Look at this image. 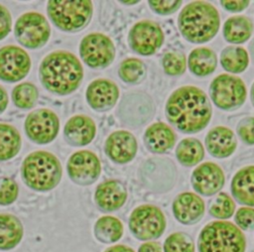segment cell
I'll return each instance as SVG.
<instances>
[{
  "mask_svg": "<svg viewBox=\"0 0 254 252\" xmlns=\"http://www.w3.org/2000/svg\"><path fill=\"white\" fill-rule=\"evenodd\" d=\"M115 54L116 51L113 42L103 34H88L80 42V58L92 68H104L108 66L113 62Z\"/></svg>",
  "mask_w": 254,
  "mask_h": 252,
  "instance_id": "obj_10",
  "label": "cell"
},
{
  "mask_svg": "<svg viewBox=\"0 0 254 252\" xmlns=\"http://www.w3.org/2000/svg\"><path fill=\"white\" fill-rule=\"evenodd\" d=\"M24 229L21 221L12 214H0V250H11L22 240Z\"/></svg>",
  "mask_w": 254,
  "mask_h": 252,
  "instance_id": "obj_24",
  "label": "cell"
},
{
  "mask_svg": "<svg viewBox=\"0 0 254 252\" xmlns=\"http://www.w3.org/2000/svg\"><path fill=\"white\" fill-rule=\"evenodd\" d=\"M251 96H252V102H253V105H254V84H253L252 89H251Z\"/></svg>",
  "mask_w": 254,
  "mask_h": 252,
  "instance_id": "obj_46",
  "label": "cell"
},
{
  "mask_svg": "<svg viewBox=\"0 0 254 252\" xmlns=\"http://www.w3.org/2000/svg\"><path fill=\"white\" fill-rule=\"evenodd\" d=\"M138 252H163L162 247L157 242H146L143 243L140 247Z\"/></svg>",
  "mask_w": 254,
  "mask_h": 252,
  "instance_id": "obj_42",
  "label": "cell"
},
{
  "mask_svg": "<svg viewBox=\"0 0 254 252\" xmlns=\"http://www.w3.org/2000/svg\"><path fill=\"white\" fill-rule=\"evenodd\" d=\"M182 4V1H149L150 8L160 15H169L176 12Z\"/></svg>",
  "mask_w": 254,
  "mask_h": 252,
  "instance_id": "obj_39",
  "label": "cell"
},
{
  "mask_svg": "<svg viewBox=\"0 0 254 252\" xmlns=\"http://www.w3.org/2000/svg\"><path fill=\"white\" fill-rule=\"evenodd\" d=\"M22 178L32 189L48 191L61 182L63 170L59 159L52 153L36 151L29 154L22 164Z\"/></svg>",
  "mask_w": 254,
  "mask_h": 252,
  "instance_id": "obj_4",
  "label": "cell"
},
{
  "mask_svg": "<svg viewBox=\"0 0 254 252\" xmlns=\"http://www.w3.org/2000/svg\"><path fill=\"white\" fill-rule=\"evenodd\" d=\"M176 141L174 131L165 123L157 122L150 125L144 134V142L149 151L164 153L170 150Z\"/></svg>",
  "mask_w": 254,
  "mask_h": 252,
  "instance_id": "obj_22",
  "label": "cell"
},
{
  "mask_svg": "<svg viewBox=\"0 0 254 252\" xmlns=\"http://www.w3.org/2000/svg\"><path fill=\"white\" fill-rule=\"evenodd\" d=\"M165 252H194L192 239L186 233L176 232L171 234L164 243Z\"/></svg>",
  "mask_w": 254,
  "mask_h": 252,
  "instance_id": "obj_34",
  "label": "cell"
},
{
  "mask_svg": "<svg viewBox=\"0 0 254 252\" xmlns=\"http://www.w3.org/2000/svg\"><path fill=\"white\" fill-rule=\"evenodd\" d=\"M219 15L209 3L195 1L188 4L179 15L178 25L183 37L191 43L211 40L219 29Z\"/></svg>",
  "mask_w": 254,
  "mask_h": 252,
  "instance_id": "obj_3",
  "label": "cell"
},
{
  "mask_svg": "<svg viewBox=\"0 0 254 252\" xmlns=\"http://www.w3.org/2000/svg\"><path fill=\"white\" fill-rule=\"evenodd\" d=\"M104 252H135V251L126 245L118 244V245H114L107 248Z\"/></svg>",
  "mask_w": 254,
  "mask_h": 252,
  "instance_id": "obj_44",
  "label": "cell"
},
{
  "mask_svg": "<svg viewBox=\"0 0 254 252\" xmlns=\"http://www.w3.org/2000/svg\"><path fill=\"white\" fill-rule=\"evenodd\" d=\"M250 51H251L252 57H253V59H254V41L250 44Z\"/></svg>",
  "mask_w": 254,
  "mask_h": 252,
  "instance_id": "obj_45",
  "label": "cell"
},
{
  "mask_svg": "<svg viewBox=\"0 0 254 252\" xmlns=\"http://www.w3.org/2000/svg\"><path fill=\"white\" fill-rule=\"evenodd\" d=\"M207 151L215 158L229 157L236 148L237 142L234 133L222 126H217L209 130L205 138Z\"/></svg>",
  "mask_w": 254,
  "mask_h": 252,
  "instance_id": "obj_21",
  "label": "cell"
},
{
  "mask_svg": "<svg viewBox=\"0 0 254 252\" xmlns=\"http://www.w3.org/2000/svg\"><path fill=\"white\" fill-rule=\"evenodd\" d=\"M163 67L169 75H180L186 70V57L182 53L170 52L163 57Z\"/></svg>",
  "mask_w": 254,
  "mask_h": 252,
  "instance_id": "obj_35",
  "label": "cell"
},
{
  "mask_svg": "<svg viewBox=\"0 0 254 252\" xmlns=\"http://www.w3.org/2000/svg\"><path fill=\"white\" fill-rule=\"evenodd\" d=\"M18 43L28 49H39L46 45L51 35L50 24L38 12H28L18 18L14 28Z\"/></svg>",
  "mask_w": 254,
  "mask_h": 252,
  "instance_id": "obj_8",
  "label": "cell"
},
{
  "mask_svg": "<svg viewBox=\"0 0 254 252\" xmlns=\"http://www.w3.org/2000/svg\"><path fill=\"white\" fill-rule=\"evenodd\" d=\"M127 199L125 187L116 180H108L101 183L95 190L94 200L103 211H114L119 209Z\"/></svg>",
  "mask_w": 254,
  "mask_h": 252,
  "instance_id": "obj_18",
  "label": "cell"
},
{
  "mask_svg": "<svg viewBox=\"0 0 254 252\" xmlns=\"http://www.w3.org/2000/svg\"><path fill=\"white\" fill-rule=\"evenodd\" d=\"M8 104V95L3 87L0 86V114L4 112Z\"/></svg>",
  "mask_w": 254,
  "mask_h": 252,
  "instance_id": "obj_43",
  "label": "cell"
},
{
  "mask_svg": "<svg viewBox=\"0 0 254 252\" xmlns=\"http://www.w3.org/2000/svg\"><path fill=\"white\" fill-rule=\"evenodd\" d=\"M168 120L185 133L203 129L211 117V106L205 93L195 86H183L175 90L166 104Z\"/></svg>",
  "mask_w": 254,
  "mask_h": 252,
  "instance_id": "obj_1",
  "label": "cell"
},
{
  "mask_svg": "<svg viewBox=\"0 0 254 252\" xmlns=\"http://www.w3.org/2000/svg\"><path fill=\"white\" fill-rule=\"evenodd\" d=\"M19 188L17 183L9 178L0 179V205L13 203L18 196Z\"/></svg>",
  "mask_w": 254,
  "mask_h": 252,
  "instance_id": "obj_36",
  "label": "cell"
},
{
  "mask_svg": "<svg viewBox=\"0 0 254 252\" xmlns=\"http://www.w3.org/2000/svg\"><path fill=\"white\" fill-rule=\"evenodd\" d=\"M220 62L223 68L227 71L239 73L246 69L249 59L245 49L237 46H229L222 51Z\"/></svg>",
  "mask_w": 254,
  "mask_h": 252,
  "instance_id": "obj_30",
  "label": "cell"
},
{
  "mask_svg": "<svg viewBox=\"0 0 254 252\" xmlns=\"http://www.w3.org/2000/svg\"><path fill=\"white\" fill-rule=\"evenodd\" d=\"M96 133L94 121L86 115H75L68 119L64 129L66 142L72 146L80 147L89 144Z\"/></svg>",
  "mask_w": 254,
  "mask_h": 252,
  "instance_id": "obj_20",
  "label": "cell"
},
{
  "mask_svg": "<svg viewBox=\"0 0 254 252\" xmlns=\"http://www.w3.org/2000/svg\"><path fill=\"white\" fill-rule=\"evenodd\" d=\"M209 93L217 107L231 110L239 107L245 101L246 87L239 77L223 73L212 80Z\"/></svg>",
  "mask_w": 254,
  "mask_h": 252,
  "instance_id": "obj_9",
  "label": "cell"
},
{
  "mask_svg": "<svg viewBox=\"0 0 254 252\" xmlns=\"http://www.w3.org/2000/svg\"><path fill=\"white\" fill-rule=\"evenodd\" d=\"M217 60L213 51L200 47L194 49L189 57V66L190 71L197 76H205L214 71Z\"/></svg>",
  "mask_w": 254,
  "mask_h": 252,
  "instance_id": "obj_25",
  "label": "cell"
},
{
  "mask_svg": "<svg viewBox=\"0 0 254 252\" xmlns=\"http://www.w3.org/2000/svg\"><path fill=\"white\" fill-rule=\"evenodd\" d=\"M173 212L176 219L181 223L193 224L202 217L204 202L195 193H180L173 202Z\"/></svg>",
  "mask_w": 254,
  "mask_h": 252,
  "instance_id": "obj_19",
  "label": "cell"
},
{
  "mask_svg": "<svg viewBox=\"0 0 254 252\" xmlns=\"http://www.w3.org/2000/svg\"><path fill=\"white\" fill-rule=\"evenodd\" d=\"M191 185L195 191L203 195L218 192L224 185V174L219 166L206 162L199 165L191 175Z\"/></svg>",
  "mask_w": 254,
  "mask_h": 252,
  "instance_id": "obj_15",
  "label": "cell"
},
{
  "mask_svg": "<svg viewBox=\"0 0 254 252\" xmlns=\"http://www.w3.org/2000/svg\"><path fill=\"white\" fill-rule=\"evenodd\" d=\"M235 222L244 230H251L254 228V208L241 207L235 214Z\"/></svg>",
  "mask_w": 254,
  "mask_h": 252,
  "instance_id": "obj_37",
  "label": "cell"
},
{
  "mask_svg": "<svg viewBox=\"0 0 254 252\" xmlns=\"http://www.w3.org/2000/svg\"><path fill=\"white\" fill-rule=\"evenodd\" d=\"M237 131L240 138L247 144H254V117H246L242 119L238 126Z\"/></svg>",
  "mask_w": 254,
  "mask_h": 252,
  "instance_id": "obj_38",
  "label": "cell"
},
{
  "mask_svg": "<svg viewBox=\"0 0 254 252\" xmlns=\"http://www.w3.org/2000/svg\"><path fill=\"white\" fill-rule=\"evenodd\" d=\"M66 170L73 183L79 186H89L99 178L101 166L98 157L93 152L80 150L69 157Z\"/></svg>",
  "mask_w": 254,
  "mask_h": 252,
  "instance_id": "obj_13",
  "label": "cell"
},
{
  "mask_svg": "<svg viewBox=\"0 0 254 252\" xmlns=\"http://www.w3.org/2000/svg\"><path fill=\"white\" fill-rule=\"evenodd\" d=\"M21 149V136L12 125L0 123V161L14 158Z\"/></svg>",
  "mask_w": 254,
  "mask_h": 252,
  "instance_id": "obj_28",
  "label": "cell"
},
{
  "mask_svg": "<svg viewBox=\"0 0 254 252\" xmlns=\"http://www.w3.org/2000/svg\"><path fill=\"white\" fill-rule=\"evenodd\" d=\"M38 89L31 82H23L16 85L12 91L14 104L21 109L32 108L38 100Z\"/></svg>",
  "mask_w": 254,
  "mask_h": 252,
  "instance_id": "obj_31",
  "label": "cell"
},
{
  "mask_svg": "<svg viewBox=\"0 0 254 252\" xmlns=\"http://www.w3.org/2000/svg\"><path fill=\"white\" fill-rule=\"evenodd\" d=\"M118 73L123 81L127 83H136L144 76L145 66L138 59H127L120 63Z\"/></svg>",
  "mask_w": 254,
  "mask_h": 252,
  "instance_id": "obj_32",
  "label": "cell"
},
{
  "mask_svg": "<svg viewBox=\"0 0 254 252\" xmlns=\"http://www.w3.org/2000/svg\"><path fill=\"white\" fill-rule=\"evenodd\" d=\"M92 10V2L89 0H52L47 6L49 18L65 32H76L84 28L91 19Z\"/></svg>",
  "mask_w": 254,
  "mask_h": 252,
  "instance_id": "obj_6",
  "label": "cell"
},
{
  "mask_svg": "<svg viewBox=\"0 0 254 252\" xmlns=\"http://www.w3.org/2000/svg\"><path fill=\"white\" fill-rule=\"evenodd\" d=\"M138 1H133V2H130V1H128V2H125V1H123L122 3H124V4H136Z\"/></svg>",
  "mask_w": 254,
  "mask_h": 252,
  "instance_id": "obj_47",
  "label": "cell"
},
{
  "mask_svg": "<svg viewBox=\"0 0 254 252\" xmlns=\"http://www.w3.org/2000/svg\"><path fill=\"white\" fill-rule=\"evenodd\" d=\"M164 34L161 27L152 21L144 20L136 23L128 35L130 48L142 56L155 54L163 45Z\"/></svg>",
  "mask_w": 254,
  "mask_h": 252,
  "instance_id": "obj_12",
  "label": "cell"
},
{
  "mask_svg": "<svg viewBox=\"0 0 254 252\" xmlns=\"http://www.w3.org/2000/svg\"><path fill=\"white\" fill-rule=\"evenodd\" d=\"M12 18L8 9L0 4V40L4 39L11 31Z\"/></svg>",
  "mask_w": 254,
  "mask_h": 252,
  "instance_id": "obj_40",
  "label": "cell"
},
{
  "mask_svg": "<svg viewBox=\"0 0 254 252\" xmlns=\"http://www.w3.org/2000/svg\"><path fill=\"white\" fill-rule=\"evenodd\" d=\"M39 74L41 82L50 92L66 95L79 86L83 77V68L71 53L56 51L43 60Z\"/></svg>",
  "mask_w": 254,
  "mask_h": 252,
  "instance_id": "obj_2",
  "label": "cell"
},
{
  "mask_svg": "<svg viewBox=\"0 0 254 252\" xmlns=\"http://www.w3.org/2000/svg\"><path fill=\"white\" fill-rule=\"evenodd\" d=\"M235 209V204L232 198L225 192L218 193L212 200L209 206V213L220 219L229 218Z\"/></svg>",
  "mask_w": 254,
  "mask_h": 252,
  "instance_id": "obj_33",
  "label": "cell"
},
{
  "mask_svg": "<svg viewBox=\"0 0 254 252\" xmlns=\"http://www.w3.org/2000/svg\"><path fill=\"white\" fill-rule=\"evenodd\" d=\"M246 239L241 230L229 221L206 224L198 237L199 252H245Z\"/></svg>",
  "mask_w": 254,
  "mask_h": 252,
  "instance_id": "obj_5",
  "label": "cell"
},
{
  "mask_svg": "<svg viewBox=\"0 0 254 252\" xmlns=\"http://www.w3.org/2000/svg\"><path fill=\"white\" fill-rule=\"evenodd\" d=\"M129 228L133 236L139 240L156 239L165 231L166 218L159 207L142 204L132 211Z\"/></svg>",
  "mask_w": 254,
  "mask_h": 252,
  "instance_id": "obj_7",
  "label": "cell"
},
{
  "mask_svg": "<svg viewBox=\"0 0 254 252\" xmlns=\"http://www.w3.org/2000/svg\"><path fill=\"white\" fill-rule=\"evenodd\" d=\"M231 191L241 204L254 206V166L239 170L232 179Z\"/></svg>",
  "mask_w": 254,
  "mask_h": 252,
  "instance_id": "obj_23",
  "label": "cell"
},
{
  "mask_svg": "<svg viewBox=\"0 0 254 252\" xmlns=\"http://www.w3.org/2000/svg\"><path fill=\"white\" fill-rule=\"evenodd\" d=\"M220 4L230 12H240L248 7L249 1H221Z\"/></svg>",
  "mask_w": 254,
  "mask_h": 252,
  "instance_id": "obj_41",
  "label": "cell"
},
{
  "mask_svg": "<svg viewBox=\"0 0 254 252\" xmlns=\"http://www.w3.org/2000/svg\"><path fill=\"white\" fill-rule=\"evenodd\" d=\"M123 225L121 221L110 215L98 218L94 224L95 238L104 244L117 242L123 235Z\"/></svg>",
  "mask_w": 254,
  "mask_h": 252,
  "instance_id": "obj_27",
  "label": "cell"
},
{
  "mask_svg": "<svg viewBox=\"0 0 254 252\" xmlns=\"http://www.w3.org/2000/svg\"><path fill=\"white\" fill-rule=\"evenodd\" d=\"M105 153L114 163L126 164L137 153V141L134 135L125 130L111 133L105 142Z\"/></svg>",
  "mask_w": 254,
  "mask_h": 252,
  "instance_id": "obj_16",
  "label": "cell"
},
{
  "mask_svg": "<svg viewBox=\"0 0 254 252\" xmlns=\"http://www.w3.org/2000/svg\"><path fill=\"white\" fill-rule=\"evenodd\" d=\"M252 30L253 25L249 18L245 16H233L224 23L223 36L229 43L241 44L251 37Z\"/></svg>",
  "mask_w": 254,
  "mask_h": 252,
  "instance_id": "obj_26",
  "label": "cell"
},
{
  "mask_svg": "<svg viewBox=\"0 0 254 252\" xmlns=\"http://www.w3.org/2000/svg\"><path fill=\"white\" fill-rule=\"evenodd\" d=\"M118 97V86L109 79H95L86 89L87 103L96 111H107L111 109L115 105Z\"/></svg>",
  "mask_w": 254,
  "mask_h": 252,
  "instance_id": "obj_17",
  "label": "cell"
},
{
  "mask_svg": "<svg viewBox=\"0 0 254 252\" xmlns=\"http://www.w3.org/2000/svg\"><path fill=\"white\" fill-rule=\"evenodd\" d=\"M60 120L55 112L41 108L32 111L25 120V131L29 139L37 144H48L58 135Z\"/></svg>",
  "mask_w": 254,
  "mask_h": 252,
  "instance_id": "obj_11",
  "label": "cell"
},
{
  "mask_svg": "<svg viewBox=\"0 0 254 252\" xmlns=\"http://www.w3.org/2000/svg\"><path fill=\"white\" fill-rule=\"evenodd\" d=\"M31 67L29 55L17 46H5L0 49V79L16 82L24 78Z\"/></svg>",
  "mask_w": 254,
  "mask_h": 252,
  "instance_id": "obj_14",
  "label": "cell"
},
{
  "mask_svg": "<svg viewBox=\"0 0 254 252\" xmlns=\"http://www.w3.org/2000/svg\"><path fill=\"white\" fill-rule=\"evenodd\" d=\"M176 155L182 165L191 167L202 160L204 150L198 140L194 138H187L178 145Z\"/></svg>",
  "mask_w": 254,
  "mask_h": 252,
  "instance_id": "obj_29",
  "label": "cell"
}]
</instances>
